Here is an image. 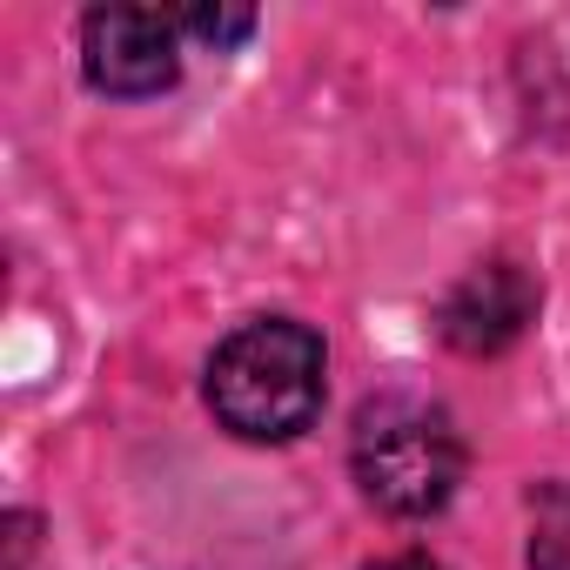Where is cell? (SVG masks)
Listing matches in <instances>:
<instances>
[{"mask_svg": "<svg viewBox=\"0 0 570 570\" xmlns=\"http://www.w3.org/2000/svg\"><path fill=\"white\" fill-rule=\"evenodd\" d=\"M208 410L242 443H296L330 403V350L296 316H255L208 356Z\"/></svg>", "mask_w": 570, "mask_h": 570, "instance_id": "1", "label": "cell"}, {"mask_svg": "<svg viewBox=\"0 0 570 570\" xmlns=\"http://www.w3.org/2000/svg\"><path fill=\"white\" fill-rule=\"evenodd\" d=\"M470 450L456 416L423 390H376L350 423V476L383 517H436L463 490Z\"/></svg>", "mask_w": 570, "mask_h": 570, "instance_id": "2", "label": "cell"}, {"mask_svg": "<svg viewBox=\"0 0 570 570\" xmlns=\"http://www.w3.org/2000/svg\"><path fill=\"white\" fill-rule=\"evenodd\" d=\"M81 75L95 95L148 101L181 81V21L148 0H108L81 14Z\"/></svg>", "mask_w": 570, "mask_h": 570, "instance_id": "3", "label": "cell"}, {"mask_svg": "<svg viewBox=\"0 0 570 570\" xmlns=\"http://www.w3.org/2000/svg\"><path fill=\"white\" fill-rule=\"evenodd\" d=\"M537 275L510 255L497 262H476L470 275H456L443 303H436V336L456 350V356H503L523 343V330L537 323Z\"/></svg>", "mask_w": 570, "mask_h": 570, "instance_id": "4", "label": "cell"}, {"mask_svg": "<svg viewBox=\"0 0 570 570\" xmlns=\"http://www.w3.org/2000/svg\"><path fill=\"white\" fill-rule=\"evenodd\" d=\"M181 21V41H202V48H242L255 35V8H208V0H195V8H175Z\"/></svg>", "mask_w": 570, "mask_h": 570, "instance_id": "5", "label": "cell"}, {"mask_svg": "<svg viewBox=\"0 0 570 570\" xmlns=\"http://www.w3.org/2000/svg\"><path fill=\"white\" fill-rule=\"evenodd\" d=\"M370 570H450V563H436L430 550H396V557H376Z\"/></svg>", "mask_w": 570, "mask_h": 570, "instance_id": "6", "label": "cell"}]
</instances>
